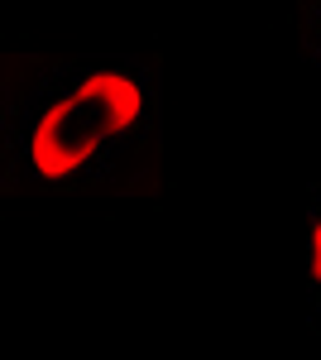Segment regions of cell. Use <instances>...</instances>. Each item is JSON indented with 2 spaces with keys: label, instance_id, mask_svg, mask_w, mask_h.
<instances>
[{
  "label": "cell",
  "instance_id": "1",
  "mask_svg": "<svg viewBox=\"0 0 321 360\" xmlns=\"http://www.w3.org/2000/svg\"><path fill=\"white\" fill-rule=\"evenodd\" d=\"M159 125V77L139 58L63 63L20 86L5 106L10 178L81 193L134 154Z\"/></svg>",
  "mask_w": 321,
  "mask_h": 360
},
{
  "label": "cell",
  "instance_id": "2",
  "mask_svg": "<svg viewBox=\"0 0 321 360\" xmlns=\"http://www.w3.org/2000/svg\"><path fill=\"white\" fill-rule=\"evenodd\" d=\"M307 283H312V312L321 327V193L312 202V221H307Z\"/></svg>",
  "mask_w": 321,
  "mask_h": 360
},
{
  "label": "cell",
  "instance_id": "3",
  "mask_svg": "<svg viewBox=\"0 0 321 360\" xmlns=\"http://www.w3.org/2000/svg\"><path fill=\"white\" fill-rule=\"evenodd\" d=\"M297 34H302L307 53L321 63V0H307V5L297 10Z\"/></svg>",
  "mask_w": 321,
  "mask_h": 360
}]
</instances>
